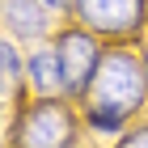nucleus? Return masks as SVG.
I'll use <instances>...</instances> for the list:
<instances>
[{
	"mask_svg": "<svg viewBox=\"0 0 148 148\" xmlns=\"http://www.w3.org/2000/svg\"><path fill=\"white\" fill-rule=\"evenodd\" d=\"M144 89H148V76L140 68V59L131 51H123V47H114L97 64V76H93V89H89V106L131 119V110H140V102H144Z\"/></svg>",
	"mask_w": 148,
	"mask_h": 148,
	"instance_id": "obj_1",
	"label": "nucleus"
},
{
	"mask_svg": "<svg viewBox=\"0 0 148 148\" xmlns=\"http://www.w3.org/2000/svg\"><path fill=\"white\" fill-rule=\"evenodd\" d=\"M76 114L59 97H38L17 123V148H72Z\"/></svg>",
	"mask_w": 148,
	"mask_h": 148,
	"instance_id": "obj_2",
	"label": "nucleus"
},
{
	"mask_svg": "<svg viewBox=\"0 0 148 148\" xmlns=\"http://www.w3.org/2000/svg\"><path fill=\"white\" fill-rule=\"evenodd\" d=\"M59 64H64V93L72 97H85V89H93V76H97V64H102V51L93 42L89 30H64L55 38Z\"/></svg>",
	"mask_w": 148,
	"mask_h": 148,
	"instance_id": "obj_3",
	"label": "nucleus"
},
{
	"mask_svg": "<svg viewBox=\"0 0 148 148\" xmlns=\"http://www.w3.org/2000/svg\"><path fill=\"white\" fill-rule=\"evenodd\" d=\"M72 13L93 34H136L144 25V0H72Z\"/></svg>",
	"mask_w": 148,
	"mask_h": 148,
	"instance_id": "obj_4",
	"label": "nucleus"
},
{
	"mask_svg": "<svg viewBox=\"0 0 148 148\" xmlns=\"http://www.w3.org/2000/svg\"><path fill=\"white\" fill-rule=\"evenodd\" d=\"M4 25L17 38H42L51 13L42 9V0H4Z\"/></svg>",
	"mask_w": 148,
	"mask_h": 148,
	"instance_id": "obj_5",
	"label": "nucleus"
},
{
	"mask_svg": "<svg viewBox=\"0 0 148 148\" xmlns=\"http://www.w3.org/2000/svg\"><path fill=\"white\" fill-rule=\"evenodd\" d=\"M25 72H30V89H34L38 97L64 93V64H59V51L38 47L34 55H30V64H25Z\"/></svg>",
	"mask_w": 148,
	"mask_h": 148,
	"instance_id": "obj_6",
	"label": "nucleus"
},
{
	"mask_svg": "<svg viewBox=\"0 0 148 148\" xmlns=\"http://www.w3.org/2000/svg\"><path fill=\"white\" fill-rule=\"evenodd\" d=\"M85 123L93 127V131H106V136H119L123 131V114H114V110H97V106H85Z\"/></svg>",
	"mask_w": 148,
	"mask_h": 148,
	"instance_id": "obj_7",
	"label": "nucleus"
},
{
	"mask_svg": "<svg viewBox=\"0 0 148 148\" xmlns=\"http://www.w3.org/2000/svg\"><path fill=\"white\" fill-rule=\"evenodd\" d=\"M17 72H21L17 47H13V42H0V76H4V80H17Z\"/></svg>",
	"mask_w": 148,
	"mask_h": 148,
	"instance_id": "obj_8",
	"label": "nucleus"
},
{
	"mask_svg": "<svg viewBox=\"0 0 148 148\" xmlns=\"http://www.w3.org/2000/svg\"><path fill=\"white\" fill-rule=\"evenodd\" d=\"M119 148H148V127H140V131H131V136L123 140Z\"/></svg>",
	"mask_w": 148,
	"mask_h": 148,
	"instance_id": "obj_9",
	"label": "nucleus"
},
{
	"mask_svg": "<svg viewBox=\"0 0 148 148\" xmlns=\"http://www.w3.org/2000/svg\"><path fill=\"white\" fill-rule=\"evenodd\" d=\"M42 9H47V13H68L72 0H42Z\"/></svg>",
	"mask_w": 148,
	"mask_h": 148,
	"instance_id": "obj_10",
	"label": "nucleus"
},
{
	"mask_svg": "<svg viewBox=\"0 0 148 148\" xmlns=\"http://www.w3.org/2000/svg\"><path fill=\"white\" fill-rule=\"evenodd\" d=\"M144 64H148V51H144Z\"/></svg>",
	"mask_w": 148,
	"mask_h": 148,
	"instance_id": "obj_11",
	"label": "nucleus"
},
{
	"mask_svg": "<svg viewBox=\"0 0 148 148\" xmlns=\"http://www.w3.org/2000/svg\"><path fill=\"white\" fill-rule=\"evenodd\" d=\"M0 119H4V110H0Z\"/></svg>",
	"mask_w": 148,
	"mask_h": 148,
	"instance_id": "obj_12",
	"label": "nucleus"
}]
</instances>
